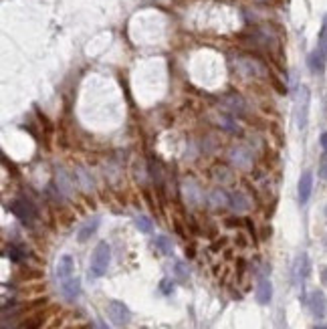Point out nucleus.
Returning a JSON list of instances; mask_svg holds the SVG:
<instances>
[{"mask_svg":"<svg viewBox=\"0 0 327 329\" xmlns=\"http://www.w3.org/2000/svg\"><path fill=\"white\" fill-rule=\"evenodd\" d=\"M309 307H311V313L321 319L327 315V297L323 291H313L311 297H309Z\"/></svg>","mask_w":327,"mask_h":329,"instance_id":"nucleus-6","label":"nucleus"},{"mask_svg":"<svg viewBox=\"0 0 327 329\" xmlns=\"http://www.w3.org/2000/svg\"><path fill=\"white\" fill-rule=\"evenodd\" d=\"M230 202H232V206H234L236 210H247V208H249V202H247V198H244L242 194H232V196H230Z\"/></svg>","mask_w":327,"mask_h":329,"instance_id":"nucleus-16","label":"nucleus"},{"mask_svg":"<svg viewBox=\"0 0 327 329\" xmlns=\"http://www.w3.org/2000/svg\"><path fill=\"white\" fill-rule=\"evenodd\" d=\"M174 269H176V275H178L180 279H186V277H188V269H186L184 263H176Z\"/></svg>","mask_w":327,"mask_h":329,"instance_id":"nucleus-18","label":"nucleus"},{"mask_svg":"<svg viewBox=\"0 0 327 329\" xmlns=\"http://www.w3.org/2000/svg\"><path fill=\"white\" fill-rule=\"evenodd\" d=\"M97 226H99V218H93V220L85 222V224L79 228V232H77V240H79V242H87V240L95 234Z\"/></svg>","mask_w":327,"mask_h":329,"instance_id":"nucleus-12","label":"nucleus"},{"mask_svg":"<svg viewBox=\"0 0 327 329\" xmlns=\"http://www.w3.org/2000/svg\"><path fill=\"white\" fill-rule=\"evenodd\" d=\"M136 226H138L140 232H146V234L152 232V220H150L148 216H138V218H136Z\"/></svg>","mask_w":327,"mask_h":329,"instance_id":"nucleus-15","label":"nucleus"},{"mask_svg":"<svg viewBox=\"0 0 327 329\" xmlns=\"http://www.w3.org/2000/svg\"><path fill=\"white\" fill-rule=\"evenodd\" d=\"M319 174H321V178H325V180H327V152L323 154V158H321V164H319Z\"/></svg>","mask_w":327,"mask_h":329,"instance_id":"nucleus-19","label":"nucleus"},{"mask_svg":"<svg viewBox=\"0 0 327 329\" xmlns=\"http://www.w3.org/2000/svg\"><path fill=\"white\" fill-rule=\"evenodd\" d=\"M325 57H323V53L319 51V49H315L311 55H309V59H307V63H309V69L315 73V75H321L323 71H325Z\"/></svg>","mask_w":327,"mask_h":329,"instance_id":"nucleus-10","label":"nucleus"},{"mask_svg":"<svg viewBox=\"0 0 327 329\" xmlns=\"http://www.w3.org/2000/svg\"><path fill=\"white\" fill-rule=\"evenodd\" d=\"M321 283H323V285H327V267L321 271Z\"/></svg>","mask_w":327,"mask_h":329,"instance_id":"nucleus-22","label":"nucleus"},{"mask_svg":"<svg viewBox=\"0 0 327 329\" xmlns=\"http://www.w3.org/2000/svg\"><path fill=\"white\" fill-rule=\"evenodd\" d=\"M271 299H273V285L267 277H263L259 279V285H257V301L261 305H269Z\"/></svg>","mask_w":327,"mask_h":329,"instance_id":"nucleus-9","label":"nucleus"},{"mask_svg":"<svg viewBox=\"0 0 327 329\" xmlns=\"http://www.w3.org/2000/svg\"><path fill=\"white\" fill-rule=\"evenodd\" d=\"M313 329H327V327H323V325H317V327H313Z\"/></svg>","mask_w":327,"mask_h":329,"instance_id":"nucleus-24","label":"nucleus"},{"mask_svg":"<svg viewBox=\"0 0 327 329\" xmlns=\"http://www.w3.org/2000/svg\"><path fill=\"white\" fill-rule=\"evenodd\" d=\"M10 212L18 218V220H22V222H32L34 218H36V210H34V206L28 202V200H12L10 202Z\"/></svg>","mask_w":327,"mask_h":329,"instance_id":"nucleus-4","label":"nucleus"},{"mask_svg":"<svg viewBox=\"0 0 327 329\" xmlns=\"http://www.w3.org/2000/svg\"><path fill=\"white\" fill-rule=\"evenodd\" d=\"M109 263H111V246L107 242H99L93 251V257H91V265H89L91 275L103 277L109 269Z\"/></svg>","mask_w":327,"mask_h":329,"instance_id":"nucleus-1","label":"nucleus"},{"mask_svg":"<svg viewBox=\"0 0 327 329\" xmlns=\"http://www.w3.org/2000/svg\"><path fill=\"white\" fill-rule=\"evenodd\" d=\"M317 49L323 53V57L327 59V14L323 16V22H321V30H319V45Z\"/></svg>","mask_w":327,"mask_h":329,"instance_id":"nucleus-14","label":"nucleus"},{"mask_svg":"<svg viewBox=\"0 0 327 329\" xmlns=\"http://www.w3.org/2000/svg\"><path fill=\"white\" fill-rule=\"evenodd\" d=\"M319 144H321V148L327 152V132L325 134H321V138H319Z\"/></svg>","mask_w":327,"mask_h":329,"instance_id":"nucleus-21","label":"nucleus"},{"mask_svg":"<svg viewBox=\"0 0 327 329\" xmlns=\"http://www.w3.org/2000/svg\"><path fill=\"white\" fill-rule=\"evenodd\" d=\"M97 327H99V329H109V327H107V323H105V321H101V319L97 321Z\"/></svg>","mask_w":327,"mask_h":329,"instance_id":"nucleus-23","label":"nucleus"},{"mask_svg":"<svg viewBox=\"0 0 327 329\" xmlns=\"http://www.w3.org/2000/svg\"><path fill=\"white\" fill-rule=\"evenodd\" d=\"M309 101H311L309 87L301 85L297 93V101H295V121L301 132L307 128V121H309Z\"/></svg>","mask_w":327,"mask_h":329,"instance_id":"nucleus-2","label":"nucleus"},{"mask_svg":"<svg viewBox=\"0 0 327 329\" xmlns=\"http://www.w3.org/2000/svg\"><path fill=\"white\" fill-rule=\"evenodd\" d=\"M172 289H174V287H172V283H170L168 279H164V281H162V291H164V293H166V295H170V293H172Z\"/></svg>","mask_w":327,"mask_h":329,"instance_id":"nucleus-20","label":"nucleus"},{"mask_svg":"<svg viewBox=\"0 0 327 329\" xmlns=\"http://www.w3.org/2000/svg\"><path fill=\"white\" fill-rule=\"evenodd\" d=\"M73 275H75V261H73V257L63 255L59 259V263H57V279L65 281V279H69Z\"/></svg>","mask_w":327,"mask_h":329,"instance_id":"nucleus-8","label":"nucleus"},{"mask_svg":"<svg viewBox=\"0 0 327 329\" xmlns=\"http://www.w3.org/2000/svg\"><path fill=\"white\" fill-rule=\"evenodd\" d=\"M311 190H313V174L307 170V172L301 174L299 184H297V194H299V202H301V204H307V202H309Z\"/></svg>","mask_w":327,"mask_h":329,"instance_id":"nucleus-5","label":"nucleus"},{"mask_svg":"<svg viewBox=\"0 0 327 329\" xmlns=\"http://www.w3.org/2000/svg\"><path fill=\"white\" fill-rule=\"evenodd\" d=\"M154 244H156V249L162 253V255H172L174 253V244H172V240L168 238V236H156V240H154Z\"/></svg>","mask_w":327,"mask_h":329,"instance_id":"nucleus-13","label":"nucleus"},{"mask_svg":"<svg viewBox=\"0 0 327 329\" xmlns=\"http://www.w3.org/2000/svg\"><path fill=\"white\" fill-rule=\"evenodd\" d=\"M107 315L115 325H121V327L128 325L130 319H132V313H130L128 305L121 303V301H109L107 303Z\"/></svg>","mask_w":327,"mask_h":329,"instance_id":"nucleus-3","label":"nucleus"},{"mask_svg":"<svg viewBox=\"0 0 327 329\" xmlns=\"http://www.w3.org/2000/svg\"><path fill=\"white\" fill-rule=\"evenodd\" d=\"M6 255H8V259H10V261H14V263H18V261L22 259V251H20V249H16V246H8Z\"/></svg>","mask_w":327,"mask_h":329,"instance_id":"nucleus-17","label":"nucleus"},{"mask_svg":"<svg viewBox=\"0 0 327 329\" xmlns=\"http://www.w3.org/2000/svg\"><path fill=\"white\" fill-rule=\"evenodd\" d=\"M61 291H63L65 299L75 301V299L81 295V281H79V279L73 275V277H69V279L61 281Z\"/></svg>","mask_w":327,"mask_h":329,"instance_id":"nucleus-7","label":"nucleus"},{"mask_svg":"<svg viewBox=\"0 0 327 329\" xmlns=\"http://www.w3.org/2000/svg\"><path fill=\"white\" fill-rule=\"evenodd\" d=\"M295 279L297 281H305L307 279V275H309V257L303 253V255H299L297 257V261H295Z\"/></svg>","mask_w":327,"mask_h":329,"instance_id":"nucleus-11","label":"nucleus"}]
</instances>
